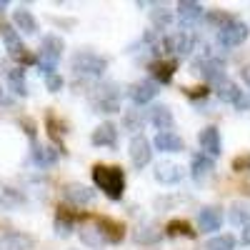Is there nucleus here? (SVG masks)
<instances>
[{"instance_id": "aec40b11", "label": "nucleus", "mask_w": 250, "mask_h": 250, "mask_svg": "<svg viewBox=\"0 0 250 250\" xmlns=\"http://www.w3.org/2000/svg\"><path fill=\"white\" fill-rule=\"evenodd\" d=\"M95 223H98V228H100L103 238H105V243H120V240L125 238V225H123V223H118V220H113V218H98Z\"/></svg>"}, {"instance_id": "7c9ffc66", "label": "nucleus", "mask_w": 250, "mask_h": 250, "mask_svg": "<svg viewBox=\"0 0 250 250\" xmlns=\"http://www.w3.org/2000/svg\"><path fill=\"white\" fill-rule=\"evenodd\" d=\"M23 203H25V195L15 190V188H3L0 190V205L3 208H20Z\"/></svg>"}, {"instance_id": "6ab92c4d", "label": "nucleus", "mask_w": 250, "mask_h": 250, "mask_svg": "<svg viewBox=\"0 0 250 250\" xmlns=\"http://www.w3.org/2000/svg\"><path fill=\"white\" fill-rule=\"evenodd\" d=\"M153 175H155V180L163 183V185H175V183H180V178H183V168H180V165H175V163H158L155 170H153Z\"/></svg>"}, {"instance_id": "393cba45", "label": "nucleus", "mask_w": 250, "mask_h": 250, "mask_svg": "<svg viewBox=\"0 0 250 250\" xmlns=\"http://www.w3.org/2000/svg\"><path fill=\"white\" fill-rule=\"evenodd\" d=\"M178 15L183 23H195V20H200L205 15V8L200 3H195V0H180L178 3Z\"/></svg>"}, {"instance_id": "c03bdc74", "label": "nucleus", "mask_w": 250, "mask_h": 250, "mask_svg": "<svg viewBox=\"0 0 250 250\" xmlns=\"http://www.w3.org/2000/svg\"><path fill=\"white\" fill-rule=\"evenodd\" d=\"M3 103H8V100H5V90L0 88V105H3Z\"/></svg>"}, {"instance_id": "423d86ee", "label": "nucleus", "mask_w": 250, "mask_h": 250, "mask_svg": "<svg viewBox=\"0 0 250 250\" xmlns=\"http://www.w3.org/2000/svg\"><path fill=\"white\" fill-rule=\"evenodd\" d=\"M248 35H250L248 23L233 18L225 28L218 30V43H220V48H238V45H243L245 40H248Z\"/></svg>"}, {"instance_id": "2f4dec72", "label": "nucleus", "mask_w": 250, "mask_h": 250, "mask_svg": "<svg viewBox=\"0 0 250 250\" xmlns=\"http://www.w3.org/2000/svg\"><path fill=\"white\" fill-rule=\"evenodd\" d=\"M203 250H235V238L230 233H223V235H215L205 243Z\"/></svg>"}, {"instance_id": "f704fd0d", "label": "nucleus", "mask_w": 250, "mask_h": 250, "mask_svg": "<svg viewBox=\"0 0 250 250\" xmlns=\"http://www.w3.org/2000/svg\"><path fill=\"white\" fill-rule=\"evenodd\" d=\"M230 15H228V13H223V10H210V13H205V23L208 25H213V28H225L228 23H230Z\"/></svg>"}, {"instance_id": "20e7f679", "label": "nucleus", "mask_w": 250, "mask_h": 250, "mask_svg": "<svg viewBox=\"0 0 250 250\" xmlns=\"http://www.w3.org/2000/svg\"><path fill=\"white\" fill-rule=\"evenodd\" d=\"M93 108L95 113H118L120 110V88L118 83H100L93 88Z\"/></svg>"}, {"instance_id": "a18cd8bd", "label": "nucleus", "mask_w": 250, "mask_h": 250, "mask_svg": "<svg viewBox=\"0 0 250 250\" xmlns=\"http://www.w3.org/2000/svg\"><path fill=\"white\" fill-rule=\"evenodd\" d=\"M8 8V0H0V10H5Z\"/></svg>"}, {"instance_id": "473e14b6", "label": "nucleus", "mask_w": 250, "mask_h": 250, "mask_svg": "<svg viewBox=\"0 0 250 250\" xmlns=\"http://www.w3.org/2000/svg\"><path fill=\"white\" fill-rule=\"evenodd\" d=\"M123 125H125V130H143V125H145V113L143 110H125L123 115Z\"/></svg>"}, {"instance_id": "6e6552de", "label": "nucleus", "mask_w": 250, "mask_h": 250, "mask_svg": "<svg viewBox=\"0 0 250 250\" xmlns=\"http://www.w3.org/2000/svg\"><path fill=\"white\" fill-rule=\"evenodd\" d=\"M128 155H130V163L135 165V168H145L150 160H153V150H150V140L135 133L128 143Z\"/></svg>"}, {"instance_id": "c756f323", "label": "nucleus", "mask_w": 250, "mask_h": 250, "mask_svg": "<svg viewBox=\"0 0 250 250\" xmlns=\"http://www.w3.org/2000/svg\"><path fill=\"white\" fill-rule=\"evenodd\" d=\"M55 235L58 238H70L73 235V215L65 213V208H60V213L55 218Z\"/></svg>"}, {"instance_id": "f03ea898", "label": "nucleus", "mask_w": 250, "mask_h": 250, "mask_svg": "<svg viewBox=\"0 0 250 250\" xmlns=\"http://www.w3.org/2000/svg\"><path fill=\"white\" fill-rule=\"evenodd\" d=\"M62 50H65V43H62V38H60V35L48 33V35L43 38V43H40V50H38V55H35V60H38V68L43 70V75L55 73L58 62H60V55H62Z\"/></svg>"}, {"instance_id": "bb28decb", "label": "nucleus", "mask_w": 250, "mask_h": 250, "mask_svg": "<svg viewBox=\"0 0 250 250\" xmlns=\"http://www.w3.org/2000/svg\"><path fill=\"white\" fill-rule=\"evenodd\" d=\"M228 220L238 228H245L250 225V205L248 203H233L230 210H228Z\"/></svg>"}, {"instance_id": "cd10ccee", "label": "nucleus", "mask_w": 250, "mask_h": 250, "mask_svg": "<svg viewBox=\"0 0 250 250\" xmlns=\"http://www.w3.org/2000/svg\"><path fill=\"white\" fill-rule=\"evenodd\" d=\"M8 85H10V90H13L15 95H20V98H25V95H28V83H25V73H23V68H13V70H8Z\"/></svg>"}, {"instance_id": "4468645a", "label": "nucleus", "mask_w": 250, "mask_h": 250, "mask_svg": "<svg viewBox=\"0 0 250 250\" xmlns=\"http://www.w3.org/2000/svg\"><path fill=\"white\" fill-rule=\"evenodd\" d=\"M90 143L95 148H115L118 145V128L113 123H100L90 135Z\"/></svg>"}, {"instance_id": "79ce46f5", "label": "nucleus", "mask_w": 250, "mask_h": 250, "mask_svg": "<svg viewBox=\"0 0 250 250\" xmlns=\"http://www.w3.org/2000/svg\"><path fill=\"white\" fill-rule=\"evenodd\" d=\"M240 78L245 80V85H250V65H245V68L240 70Z\"/></svg>"}, {"instance_id": "ea45409f", "label": "nucleus", "mask_w": 250, "mask_h": 250, "mask_svg": "<svg viewBox=\"0 0 250 250\" xmlns=\"http://www.w3.org/2000/svg\"><path fill=\"white\" fill-rule=\"evenodd\" d=\"M238 110H250V93H240V98L235 100Z\"/></svg>"}, {"instance_id": "2eb2a0df", "label": "nucleus", "mask_w": 250, "mask_h": 250, "mask_svg": "<svg viewBox=\"0 0 250 250\" xmlns=\"http://www.w3.org/2000/svg\"><path fill=\"white\" fill-rule=\"evenodd\" d=\"M175 68H178V60H165V58H158V60H153L150 65H148L153 80L160 83V85H168V83L173 80Z\"/></svg>"}, {"instance_id": "f3484780", "label": "nucleus", "mask_w": 250, "mask_h": 250, "mask_svg": "<svg viewBox=\"0 0 250 250\" xmlns=\"http://www.w3.org/2000/svg\"><path fill=\"white\" fill-rule=\"evenodd\" d=\"M198 143L200 148L208 153V155H220V130L215 128V125H208V128H203L198 133Z\"/></svg>"}, {"instance_id": "f8f14e48", "label": "nucleus", "mask_w": 250, "mask_h": 250, "mask_svg": "<svg viewBox=\"0 0 250 250\" xmlns=\"http://www.w3.org/2000/svg\"><path fill=\"white\" fill-rule=\"evenodd\" d=\"M215 170V160L208 155V153H195L193 155V163H190V175L195 183H205L208 178L213 175Z\"/></svg>"}, {"instance_id": "7ed1b4c3", "label": "nucleus", "mask_w": 250, "mask_h": 250, "mask_svg": "<svg viewBox=\"0 0 250 250\" xmlns=\"http://www.w3.org/2000/svg\"><path fill=\"white\" fill-rule=\"evenodd\" d=\"M70 68L75 70V75H85V78H98L108 70V60L93 53V50H78L70 58Z\"/></svg>"}, {"instance_id": "412c9836", "label": "nucleus", "mask_w": 250, "mask_h": 250, "mask_svg": "<svg viewBox=\"0 0 250 250\" xmlns=\"http://www.w3.org/2000/svg\"><path fill=\"white\" fill-rule=\"evenodd\" d=\"M163 235H165V230H160L155 223L140 225V228H135V230H133V240L138 245H155V243L163 240Z\"/></svg>"}, {"instance_id": "c85d7f7f", "label": "nucleus", "mask_w": 250, "mask_h": 250, "mask_svg": "<svg viewBox=\"0 0 250 250\" xmlns=\"http://www.w3.org/2000/svg\"><path fill=\"white\" fill-rule=\"evenodd\" d=\"M165 235H170V238H195V230L190 228V223L188 220H180V218H175V220H170L168 225H165Z\"/></svg>"}, {"instance_id": "4be33fe9", "label": "nucleus", "mask_w": 250, "mask_h": 250, "mask_svg": "<svg viewBox=\"0 0 250 250\" xmlns=\"http://www.w3.org/2000/svg\"><path fill=\"white\" fill-rule=\"evenodd\" d=\"M213 90H215V95H218L223 103H233V105H235V100H238L240 93H243V90H238V85H235V83L228 78V75H223L218 83H213Z\"/></svg>"}, {"instance_id": "c9c22d12", "label": "nucleus", "mask_w": 250, "mask_h": 250, "mask_svg": "<svg viewBox=\"0 0 250 250\" xmlns=\"http://www.w3.org/2000/svg\"><path fill=\"white\" fill-rule=\"evenodd\" d=\"M45 123H48V133H50V138H53V140H60V135L65 133V128H62V125L58 123V118H55L53 113H48V120H45Z\"/></svg>"}, {"instance_id": "0eeeda50", "label": "nucleus", "mask_w": 250, "mask_h": 250, "mask_svg": "<svg viewBox=\"0 0 250 250\" xmlns=\"http://www.w3.org/2000/svg\"><path fill=\"white\" fill-rule=\"evenodd\" d=\"M163 50L165 53H173V55H190L195 48V38L188 33V30H178L163 38Z\"/></svg>"}, {"instance_id": "4c0bfd02", "label": "nucleus", "mask_w": 250, "mask_h": 250, "mask_svg": "<svg viewBox=\"0 0 250 250\" xmlns=\"http://www.w3.org/2000/svg\"><path fill=\"white\" fill-rule=\"evenodd\" d=\"M45 88H48L50 93H58V90L62 88V78H60L58 73H50V75H45Z\"/></svg>"}, {"instance_id": "39448f33", "label": "nucleus", "mask_w": 250, "mask_h": 250, "mask_svg": "<svg viewBox=\"0 0 250 250\" xmlns=\"http://www.w3.org/2000/svg\"><path fill=\"white\" fill-rule=\"evenodd\" d=\"M0 35H3V43H5V50L13 60L23 62V65H30V62H38L35 55H30L23 45V40H20V33L13 28V25H0Z\"/></svg>"}, {"instance_id": "1a4fd4ad", "label": "nucleus", "mask_w": 250, "mask_h": 250, "mask_svg": "<svg viewBox=\"0 0 250 250\" xmlns=\"http://www.w3.org/2000/svg\"><path fill=\"white\" fill-rule=\"evenodd\" d=\"M125 93H128V98L135 103V105H148V103H150L160 90H158V83H155V80H145V78H143V80H135Z\"/></svg>"}, {"instance_id": "dca6fc26", "label": "nucleus", "mask_w": 250, "mask_h": 250, "mask_svg": "<svg viewBox=\"0 0 250 250\" xmlns=\"http://www.w3.org/2000/svg\"><path fill=\"white\" fill-rule=\"evenodd\" d=\"M148 120L155 125L160 133H170L173 125H175V118H173V110L168 105H153L148 110Z\"/></svg>"}, {"instance_id": "37998d69", "label": "nucleus", "mask_w": 250, "mask_h": 250, "mask_svg": "<svg viewBox=\"0 0 250 250\" xmlns=\"http://www.w3.org/2000/svg\"><path fill=\"white\" fill-rule=\"evenodd\" d=\"M243 245H250V225H245L243 230Z\"/></svg>"}, {"instance_id": "a211bd4d", "label": "nucleus", "mask_w": 250, "mask_h": 250, "mask_svg": "<svg viewBox=\"0 0 250 250\" xmlns=\"http://www.w3.org/2000/svg\"><path fill=\"white\" fill-rule=\"evenodd\" d=\"M153 145L160 150V153H183L185 150V140L178 135V133H158Z\"/></svg>"}, {"instance_id": "5701e85b", "label": "nucleus", "mask_w": 250, "mask_h": 250, "mask_svg": "<svg viewBox=\"0 0 250 250\" xmlns=\"http://www.w3.org/2000/svg\"><path fill=\"white\" fill-rule=\"evenodd\" d=\"M60 158V150L50 148V145H33V163L38 165V168H50V165H55Z\"/></svg>"}, {"instance_id": "58836bf2", "label": "nucleus", "mask_w": 250, "mask_h": 250, "mask_svg": "<svg viewBox=\"0 0 250 250\" xmlns=\"http://www.w3.org/2000/svg\"><path fill=\"white\" fill-rule=\"evenodd\" d=\"M18 123H20V128H23V130L28 133V138H30V143L35 145V143H38V140H35V123H33L30 118H20Z\"/></svg>"}, {"instance_id": "b1692460", "label": "nucleus", "mask_w": 250, "mask_h": 250, "mask_svg": "<svg viewBox=\"0 0 250 250\" xmlns=\"http://www.w3.org/2000/svg\"><path fill=\"white\" fill-rule=\"evenodd\" d=\"M13 25H15L18 30L28 33V35H35V33H38V20H35V15H33L30 10H25V8H18V10L13 13Z\"/></svg>"}, {"instance_id": "e433bc0d", "label": "nucleus", "mask_w": 250, "mask_h": 250, "mask_svg": "<svg viewBox=\"0 0 250 250\" xmlns=\"http://www.w3.org/2000/svg\"><path fill=\"white\" fill-rule=\"evenodd\" d=\"M233 170L235 173H250V153H243V155L233 158Z\"/></svg>"}, {"instance_id": "a878e982", "label": "nucleus", "mask_w": 250, "mask_h": 250, "mask_svg": "<svg viewBox=\"0 0 250 250\" xmlns=\"http://www.w3.org/2000/svg\"><path fill=\"white\" fill-rule=\"evenodd\" d=\"M80 240L85 243L88 248H93V250H98V248L105 245V238H103V233H100L98 225H83V228H80Z\"/></svg>"}, {"instance_id": "9b49d317", "label": "nucleus", "mask_w": 250, "mask_h": 250, "mask_svg": "<svg viewBox=\"0 0 250 250\" xmlns=\"http://www.w3.org/2000/svg\"><path fill=\"white\" fill-rule=\"evenodd\" d=\"M62 198L73 205H88L95 200V190L88 185H83V183H68L62 188Z\"/></svg>"}, {"instance_id": "ddd939ff", "label": "nucleus", "mask_w": 250, "mask_h": 250, "mask_svg": "<svg viewBox=\"0 0 250 250\" xmlns=\"http://www.w3.org/2000/svg\"><path fill=\"white\" fill-rule=\"evenodd\" d=\"M35 238L20 230H10L5 235H0V250H33Z\"/></svg>"}, {"instance_id": "a19ab883", "label": "nucleus", "mask_w": 250, "mask_h": 250, "mask_svg": "<svg viewBox=\"0 0 250 250\" xmlns=\"http://www.w3.org/2000/svg\"><path fill=\"white\" fill-rule=\"evenodd\" d=\"M53 23H55V25H62V28H73V25H75V20H65V18H53Z\"/></svg>"}, {"instance_id": "f257e3e1", "label": "nucleus", "mask_w": 250, "mask_h": 250, "mask_svg": "<svg viewBox=\"0 0 250 250\" xmlns=\"http://www.w3.org/2000/svg\"><path fill=\"white\" fill-rule=\"evenodd\" d=\"M93 183L110 200H120L123 190H125V173L118 165H95L93 168Z\"/></svg>"}, {"instance_id": "72a5a7b5", "label": "nucleus", "mask_w": 250, "mask_h": 250, "mask_svg": "<svg viewBox=\"0 0 250 250\" xmlns=\"http://www.w3.org/2000/svg\"><path fill=\"white\" fill-rule=\"evenodd\" d=\"M150 20H153V28H155V30H165V28L173 23V15L165 10L163 5H158V10L150 13Z\"/></svg>"}, {"instance_id": "9d476101", "label": "nucleus", "mask_w": 250, "mask_h": 250, "mask_svg": "<svg viewBox=\"0 0 250 250\" xmlns=\"http://www.w3.org/2000/svg\"><path fill=\"white\" fill-rule=\"evenodd\" d=\"M220 225H223V210L218 205H205L198 210V228L203 233L220 230Z\"/></svg>"}]
</instances>
